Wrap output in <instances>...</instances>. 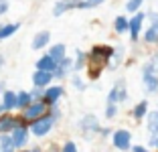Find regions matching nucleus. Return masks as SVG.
<instances>
[{
  "label": "nucleus",
  "mask_w": 158,
  "mask_h": 152,
  "mask_svg": "<svg viewBox=\"0 0 158 152\" xmlns=\"http://www.w3.org/2000/svg\"><path fill=\"white\" fill-rule=\"evenodd\" d=\"M20 28V23H2L0 24V41H6L12 35H16Z\"/></svg>",
  "instance_id": "2eb2a0df"
},
{
  "label": "nucleus",
  "mask_w": 158,
  "mask_h": 152,
  "mask_svg": "<svg viewBox=\"0 0 158 152\" xmlns=\"http://www.w3.org/2000/svg\"><path fill=\"white\" fill-rule=\"evenodd\" d=\"M114 31H116L118 35H124V32H128V16H124V14H118L116 20H114Z\"/></svg>",
  "instance_id": "393cba45"
},
{
  "label": "nucleus",
  "mask_w": 158,
  "mask_h": 152,
  "mask_svg": "<svg viewBox=\"0 0 158 152\" xmlns=\"http://www.w3.org/2000/svg\"><path fill=\"white\" fill-rule=\"evenodd\" d=\"M148 101L146 99H142V101H138V103H136L134 106V110H132V116H134L136 120H142V118H144L146 114H148Z\"/></svg>",
  "instance_id": "b1692460"
},
{
  "label": "nucleus",
  "mask_w": 158,
  "mask_h": 152,
  "mask_svg": "<svg viewBox=\"0 0 158 152\" xmlns=\"http://www.w3.org/2000/svg\"><path fill=\"white\" fill-rule=\"evenodd\" d=\"M69 73H73V57H65L57 63L53 69V79H65Z\"/></svg>",
  "instance_id": "9b49d317"
},
{
  "label": "nucleus",
  "mask_w": 158,
  "mask_h": 152,
  "mask_svg": "<svg viewBox=\"0 0 158 152\" xmlns=\"http://www.w3.org/2000/svg\"><path fill=\"white\" fill-rule=\"evenodd\" d=\"M142 83L148 93H156L158 91V75H152V73H142Z\"/></svg>",
  "instance_id": "a211bd4d"
},
{
  "label": "nucleus",
  "mask_w": 158,
  "mask_h": 152,
  "mask_svg": "<svg viewBox=\"0 0 158 152\" xmlns=\"http://www.w3.org/2000/svg\"><path fill=\"white\" fill-rule=\"evenodd\" d=\"M55 124H57V118L47 110V114H43L41 118H37V120H33L28 124V132H31V136H35V138H45V136H49V132L55 128Z\"/></svg>",
  "instance_id": "f257e3e1"
},
{
  "label": "nucleus",
  "mask_w": 158,
  "mask_h": 152,
  "mask_svg": "<svg viewBox=\"0 0 158 152\" xmlns=\"http://www.w3.org/2000/svg\"><path fill=\"white\" fill-rule=\"evenodd\" d=\"M33 103V97H31V91H27V89H20V91H16V110L23 112L27 106H31Z\"/></svg>",
  "instance_id": "f3484780"
},
{
  "label": "nucleus",
  "mask_w": 158,
  "mask_h": 152,
  "mask_svg": "<svg viewBox=\"0 0 158 152\" xmlns=\"http://www.w3.org/2000/svg\"><path fill=\"white\" fill-rule=\"evenodd\" d=\"M142 41H144L146 45H158V28L150 24V27L142 32Z\"/></svg>",
  "instance_id": "412c9836"
},
{
  "label": "nucleus",
  "mask_w": 158,
  "mask_h": 152,
  "mask_svg": "<svg viewBox=\"0 0 158 152\" xmlns=\"http://www.w3.org/2000/svg\"><path fill=\"white\" fill-rule=\"evenodd\" d=\"M71 85H73L77 91H85V87H87V83L83 81V77H81L79 73H73V75H71Z\"/></svg>",
  "instance_id": "bb28decb"
},
{
  "label": "nucleus",
  "mask_w": 158,
  "mask_h": 152,
  "mask_svg": "<svg viewBox=\"0 0 158 152\" xmlns=\"http://www.w3.org/2000/svg\"><path fill=\"white\" fill-rule=\"evenodd\" d=\"M49 43H51V32L49 31H39L33 37V41H31V47H33V51H43V49L49 47Z\"/></svg>",
  "instance_id": "ddd939ff"
},
{
  "label": "nucleus",
  "mask_w": 158,
  "mask_h": 152,
  "mask_svg": "<svg viewBox=\"0 0 158 152\" xmlns=\"http://www.w3.org/2000/svg\"><path fill=\"white\" fill-rule=\"evenodd\" d=\"M146 19H150V24L158 28V12H156V10H150V12L146 14Z\"/></svg>",
  "instance_id": "7c9ffc66"
},
{
  "label": "nucleus",
  "mask_w": 158,
  "mask_h": 152,
  "mask_svg": "<svg viewBox=\"0 0 158 152\" xmlns=\"http://www.w3.org/2000/svg\"><path fill=\"white\" fill-rule=\"evenodd\" d=\"M130 150H132V152H150L148 148H144V146H132Z\"/></svg>",
  "instance_id": "72a5a7b5"
},
{
  "label": "nucleus",
  "mask_w": 158,
  "mask_h": 152,
  "mask_svg": "<svg viewBox=\"0 0 158 152\" xmlns=\"http://www.w3.org/2000/svg\"><path fill=\"white\" fill-rule=\"evenodd\" d=\"M61 152H77V144L73 140H67L63 146H61Z\"/></svg>",
  "instance_id": "c756f323"
},
{
  "label": "nucleus",
  "mask_w": 158,
  "mask_h": 152,
  "mask_svg": "<svg viewBox=\"0 0 158 152\" xmlns=\"http://www.w3.org/2000/svg\"><path fill=\"white\" fill-rule=\"evenodd\" d=\"M142 73H152V75H158V53L150 55V59L142 65Z\"/></svg>",
  "instance_id": "4be33fe9"
},
{
  "label": "nucleus",
  "mask_w": 158,
  "mask_h": 152,
  "mask_svg": "<svg viewBox=\"0 0 158 152\" xmlns=\"http://www.w3.org/2000/svg\"><path fill=\"white\" fill-rule=\"evenodd\" d=\"M95 6L99 4H95L91 0H57L53 6V16H63L69 10H91Z\"/></svg>",
  "instance_id": "f03ea898"
},
{
  "label": "nucleus",
  "mask_w": 158,
  "mask_h": 152,
  "mask_svg": "<svg viewBox=\"0 0 158 152\" xmlns=\"http://www.w3.org/2000/svg\"><path fill=\"white\" fill-rule=\"evenodd\" d=\"M144 20H146V12L138 10V12L132 14V19H128V32H130V41L138 43L140 35L144 31Z\"/></svg>",
  "instance_id": "7ed1b4c3"
},
{
  "label": "nucleus",
  "mask_w": 158,
  "mask_h": 152,
  "mask_svg": "<svg viewBox=\"0 0 158 152\" xmlns=\"http://www.w3.org/2000/svg\"><path fill=\"white\" fill-rule=\"evenodd\" d=\"M148 144L152 148H156L158 150V134H150V140H148Z\"/></svg>",
  "instance_id": "473e14b6"
},
{
  "label": "nucleus",
  "mask_w": 158,
  "mask_h": 152,
  "mask_svg": "<svg viewBox=\"0 0 158 152\" xmlns=\"http://www.w3.org/2000/svg\"><path fill=\"white\" fill-rule=\"evenodd\" d=\"M47 110H49V106H47L43 99L39 101H33L31 106H27L23 112H20V118H23L27 124H31L33 120H37V118H41L43 114H47Z\"/></svg>",
  "instance_id": "20e7f679"
},
{
  "label": "nucleus",
  "mask_w": 158,
  "mask_h": 152,
  "mask_svg": "<svg viewBox=\"0 0 158 152\" xmlns=\"http://www.w3.org/2000/svg\"><path fill=\"white\" fill-rule=\"evenodd\" d=\"M10 136H12V142H14V146H16V150H23L28 144V140H31L28 126L27 124H16L12 128V132H10Z\"/></svg>",
  "instance_id": "39448f33"
},
{
  "label": "nucleus",
  "mask_w": 158,
  "mask_h": 152,
  "mask_svg": "<svg viewBox=\"0 0 158 152\" xmlns=\"http://www.w3.org/2000/svg\"><path fill=\"white\" fill-rule=\"evenodd\" d=\"M47 53L59 63L61 59H65V57H67V47L63 45V43H53V45H49V51H47Z\"/></svg>",
  "instance_id": "dca6fc26"
},
{
  "label": "nucleus",
  "mask_w": 158,
  "mask_h": 152,
  "mask_svg": "<svg viewBox=\"0 0 158 152\" xmlns=\"http://www.w3.org/2000/svg\"><path fill=\"white\" fill-rule=\"evenodd\" d=\"M0 152H16L10 134H0Z\"/></svg>",
  "instance_id": "5701e85b"
},
{
  "label": "nucleus",
  "mask_w": 158,
  "mask_h": 152,
  "mask_svg": "<svg viewBox=\"0 0 158 152\" xmlns=\"http://www.w3.org/2000/svg\"><path fill=\"white\" fill-rule=\"evenodd\" d=\"M85 65H87V53L81 51V49H77L75 51V57H73V73H79Z\"/></svg>",
  "instance_id": "6ab92c4d"
},
{
  "label": "nucleus",
  "mask_w": 158,
  "mask_h": 152,
  "mask_svg": "<svg viewBox=\"0 0 158 152\" xmlns=\"http://www.w3.org/2000/svg\"><path fill=\"white\" fill-rule=\"evenodd\" d=\"M91 2H95V4H102V2H106V0H91Z\"/></svg>",
  "instance_id": "58836bf2"
},
{
  "label": "nucleus",
  "mask_w": 158,
  "mask_h": 152,
  "mask_svg": "<svg viewBox=\"0 0 158 152\" xmlns=\"http://www.w3.org/2000/svg\"><path fill=\"white\" fill-rule=\"evenodd\" d=\"M31 79H33V87H41V89H45L47 85H51V83H53V73H51V71L35 69V73L31 75Z\"/></svg>",
  "instance_id": "f8f14e48"
},
{
  "label": "nucleus",
  "mask_w": 158,
  "mask_h": 152,
  "mask_svg": "<svg viewBox=\"0 0 158 152\" xmlns=\"http://www.w3.org/2000/svg\"><path fill=\"white\" fill-rule=\"evenodd\" d=\"M57 67V61L53 59L49 53H45V55H41L37 59V63H35V69H41V71H51L53 73V69Z\"/></svg>",
  "instance_id": "4468645a"
},
{
  "label": "nucleus",
  "mask_w": 158,
  "mask_h": 152,
  "mask_svg": "<svg viewBox=\"0 0 158 152\" xmlns=\"http://www.w3.org/2000/svg\"><path fill=\"white\" fill-rule=\"evenodd\" d=\"M124 55H126V49L124 47H114V53H112V59H110V63H107V67L110 69H116L118 65L124 61Z\"/></svg>",
  "instance_id": "aec40b11"
},
{
  "label": "nucleus",
  "mask_w": 158,
  "mask_h": 152,
  "mask_svg": "<svg viewBox=\"0 0 158 152\" xmlns=\"http://www.w3.org/2000/svg\"><path fill=\"white\" fill-rule=\"evenodd\" d=\"M118 114V103H110L107 101V106H106V118L107 120H112V118H116Z\"/></svg>",
  "instance_id": "c85d7f7f"
},
{
  "label": "nucleus",
  "mask_w": 158,
  "mask_h": 152,
  "mask_svg": "<svg viewBox=\"0 0 158 152\" xmlns=\"http://www.w3.org/2000/svg\"><path fill=\"white\" fill-rule=\"evenodd\" d=\"M31 97H33V101L43 99V89H41V87H35L33 91H31Z\"/></svg>",
  "instance_id": "2f4dec72"
},
{
  "label": "nucleus",
  "mask_w": 158,
  "mask_h": 152,
  "mask_svg": "<svg viewBox=\"0 0 158 152\" xmlns=\"http://www.w3.org/2000/svg\"><path fill=\"white\" fill-rule=\"evenodd\" d=\"M4 89H6V81H0V93L4 91Z\"/></svg>",
  "instance_id": "4c0bfd02"
},
{
  "label": "nucleus",
  "mask_w": 158,
  "mask_h": 152,
  "mask_svg": "<svg viewBox=\"0 0 158 152\" xmlns=\"http://www.w3.org/2000/svg\"><path fill=\"white\" fill-rule=\"evenodd\" d=\"M4 63H6V59H4V55L0 53V71H2V67H4Z\"/></svg>",
  "instance_id": "c9c22d12"
},
{
  "label": "nucleus",
  "mask_w": 158,
  "mask_h": 152,
  "mask_svg": "<svg viewBox=\"0 0 158 152\" xmlns=\"http://www.w3.org/2000/svg\"><path fill=\"white\" fill-rule=\"evenodd\" d=\"M79 130L85 134V136H93V134H99L102 126H99L98 118L93 114H85L81 120H79Z\"/></svg>",
  "instance_id": "1a4fd4ad"
},
{
  "label": "nucleus",
  "mask_w": 158,
  "mask_h": 152,
  "mask_svg": "<svg viewBox=\"0 0 158 152\" xmlns=\"http://www.w3.org/2000/svg\"><path fill=\"white\" fill-rule=\"evenodd\" d=\"M112 142H114V146H116L118 150H122V152L130 150L132 148V134H130V130L120 128V130H116V132H112Z\"/></svg>",
  "instance_id": "0eeeda50"
},
{
  "label": "nucleus",
  "mask_w": 158,
  "mask_h": 152,
  "mask_svg": "<svg viewBox=\"0 0 158 152\" xmlns=\"http://www.w3.org/2000/svg\"><path fill=\"white\" fill-rule=\"evenodd\" d=\"M20 152H43V150H41V148H31V150H24V148H23Z\"/></svg>",
  "instance_id": "e433bc0d"
},
{
  "label": "nucleus",
  "mask_w": 158,
  "mask_h": 152,
  "mask_svg": "<svg viewBox=\"0 0 158 152\" xmlns=\"http://www.w3.org/2000/svg\"><path fill=\"white\" fill-rule=\"evenodd\" d=\"M99 134H102V136H110L112 132H110V128H102V130H99Z\"/></svg>",
  "instance_id": "f704fd0d"
},
{
  "label": "nucleus",
  "mask_w": 158,
  "mask_h": 152,
  "mask_svg": "<svg viewBox=\"0 0 158 152\" xmlns=\"http://www.w3.org/2000/svg\"><path fill=\"white\" fill-rule=\"evenodd\" d=\"M146 118H148V122H146V128H148V132H150V134H158V110L146 114Z\"/></svg>",
  "instance_id": "a878e982"
},
{
  "label": "nucleus",
  "mask_w": 158,
  "mask_h": 152,
  "mask_svg": "<svg viewBox=\"0 0 158 152\" xmlns=\"http://www.w3.org/2000/svg\"><path fill=\"white\" fill-rule=\"evenodd\" d=\"M63 95H65V87H63V85H53L51 83V85H47V87L43 89V101H45L49 108L57 106Z\"/></svg>",
  "instance_id": "423d86ee"
},
{
  "label": "nucleus",
  "mask_w": 158,
  "mask_h": 152,
  "mask_svg": "<svg viewBox=\"0 0 158 152\" xmlns=\"http://www.w3.org/2000/svg\"><path fill=\"white\" fill-rule=\"evenodd\" d=\"M142 4H144V0H128L124 8H126V12L134 14V12H138V10L142 8Z\"/></svg>",
  "instance_id": "cd10ccee"
},
{
  "label": "nucleus",
  "mask_w": 158,
  "mask_h": 152,
  "mask_svg": "<svg viewBox=\"0 0 158 152\" xmlns=\"http://www.w3.org/2000/svg\"><path fill=\"white\" fill-rule=\"evenodd\" d=\"M16 124H27V122L20 118V116H12L10 112H4V114H0V134H10L12 128ZM28 126V124H27Z\"/></svg>",
  "instance_id": "9d476101"
},
{
  "label": "nucleus",
  "mask_w": 158,
  "mask_h": 152,
  "mask_svg": "<svg viewBox=\"0 0 158 152\" xmlns=\"http://www.w3.org/2000/svg\"><path fill=\"white\" fill-rule=\"evenodd\" d=\"M126 99H128L126 81L124 79H118V81L114 83V87L110 89V93H107V101H110V103H124Z\"/></svg>",
  "instance_id": "6e6552de"
}]
</instances>
